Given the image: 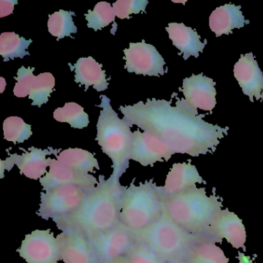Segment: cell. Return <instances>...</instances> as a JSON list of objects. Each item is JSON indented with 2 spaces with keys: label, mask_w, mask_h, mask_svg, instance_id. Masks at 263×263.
<instances>
[{
  "label": "cell",
  "mask_w": 263,
  "mask_h": 263,
  "mask_svg": "<svg viewBox=\"0 0 263 263\" xmlns=\"http://www.w3.org/2000/svg\"><path fill=\"white\" fill-rule=\"evenodd\" d=\"M175 105L165 100L148 99L121 106L120 110L130 125L158 137L175 154L198 157L215 152L229 127L206 122L203 120L206 115H199L184 98L178 99Z\"/></svg>",
  "instance_id": "6da1fadb"
},
{
  "label": "cell",
  "mask_w": 263,
  "mask_h": 263,
  "mask_svg": "<svg viewBox=\"0 0 263 263\" xmlns=\"http://www.w3.org/2000/svg\"><path fill=\"white\" fill-rule=\"evenodd\" d=\"M127 187L103 175L98 185L87 192L81 207L70 215L53 220L62 232L79 234L87 239L116 227L120 222Z\"/></svg>",
  "instance_id": "7a4b0ae2"
},
{
  "label": "cell",
  "mask_w": 263,
  "mask_h": 263,
  "mask_svg": "<svg viewBox=\"0 0 263 263\" xmlns=\"http://www.w3.org/2000/svg\"><path fill=\"white\" fill-rule=\"evenodd\" d=\"M219 197L208 195L205 187H195L164 197V213L194 235H204L215 215L222 209Z\"/></svg>",
  "instance_id": "3957f363"
},
{
  "label": "cell",
  "mask_w": 263,
  "mask_h": 263,
  "mask_svg": "<svg viewBox=\"0 0 263 263\" xmlns=\"http://www.w3.org/2000/svg\"><path fill=\"white\" fill-rule=\"evenodd\" d=\"M135 241L144 243L167 263H184L191 249L204 235H194L163 214L144 229L132 231Z\"/></svg>",
  "instance_id": "277c9868"
},
{
  "label": "cell",
  "mask_w": 263,
  "mask_h": 263,
  "mask_svg": "<svg viewBox=\"0 0 263 263\" xmlns=\"http://www.w3.org/2000/svg\"><path fill=\"white\" fill-rule=\"evenodd\" d=\"M102 108L97 124L96 141L103 152L113 162V174L110 178L119 181L123 174L129 167L130 144L133 132L130 124L123 118L121 119L110 105V101L105 95L100 97Z\"/></svg>",
  "instance_id": "5b68a950"
},
{
  "label": "cell",
  "mask_w": 263,
  "mask_h": 263,
  "mask_svg": "<svg viewBox=\"0 0 263 263\" xmlns=\"http://www.w3.org/2000/svg\"><path fill=\"white\" fill-rule=\"evenodd\" d=\"M164 197L163 187L152 179L138 186L132 181L124 193L121 222L132 231L147 227L164 213Z\"/></svg>",
  "instance_id": "8992f818"
},
{
  "label": "cell",
  "mask_w": 263,
  "mask_h": 263,
  "mask_svg": "<svg viewBox=\"0 0 263 263\" xmlns=\"http://www.w3.org/2000/svg\"><path fill=\"white\" fill-rule=\"evenodd\" d=\"M88 192L74 184H65L41 192L37 215L53 221L70 215L81 207Z\"/></svg>",
  "instance_id": "52a82bcc"
},
{
  "label": "cell",
  "mask_w": 263,
  "mask_h": 263,
  "mask_svg": "<svg viewBox=\"0 0 263 263\" xmlns=\"http://www.w3.org/2000/svg\"><path fill=\"white\" fill-rule=\"evenodd\" d=\"M88 240L99 263H110L123 258L135 242L132 230L121 221L111 230Z\"/></svg>",
  "instance_id": "ba28073f"
},
{
  "label": "cell",
  "mask_w": 263,
  "mask_h": 263,
  "mask_svg": "<svg viewBox=\"0 0 263 263\" xmlns=\"http://www.w3.org/2000/svg\"><path fill=\"white\" fill-rule=\"evenodd\" d=\"M27 263H59L61 246L50 230L33 231L27 234L17 251Z\"/></svg>",
  "instance_id": "9c48e42d"
},
{
  "label": "cell",
  "mask_w": 263,
  "mask_h": 263,
  "mask_svg": "<svg viewBox=\"0 0 263 263\" xmlns=\"http://www.w3.org/2000/svg\"><path fill=\"white\" fill-rule=\"evenodd\" d=\"M125 68L129 73L144 76H162L165 73V61L154 46L141 43H130L124 50Z\"/></svg>",
  "instance_id": "30bf717a"
},
{
  "label": "cell",
  "mask_w": 263,
  "mask_h": 263,
  "mask_svg": "<svg viewBox=\"0 0 263 263\" xmlns=\"http://www.w3.org/2000/svg\"><path fill=\"white\" fill-rule=\"evenodd\" d=\"M21 150L24 151L23 148ZM58 152L59 150H54L52 147L43 150L31 147L28 151H24V153L21 155L17 154L10 155L5 161H0L1 178H4L6 170L10 172L13 166L16 165L21 175H25L30 179H41L47 173V167H50L51 164L52 158H47V155L58 156Z\"/></svg>",
  "instance_id": "8fae6325"
},
{
  "label": "cell",
  "mask_w": 263,
  "mask_h": 263,
  "mask_svg": "<svg viewBox=\"0 0 263 263\" xmlns=\"http://www.w3.org/2000/svg\"><path fill=\"white\" fill-rule=\"evenodd\" d=\"M204 236L215 243L226 239L232 247L246 251V230L241 219L228 209L221 210L211 221Z\"/></svg>",
  "instance_id": "7c38bea8"
},
{
  "label": "cell",
  "mask_w": 263,
  "mask_h": 263,
  "mask_svg": "<svg viewBox=\"0 0 263 263\" xmlns=\"http://www.w3.org/2000/svg\"><path fill=\"white\" fill-rule=\"evenodd\" d=\"M175 152L162 140L147 132H133L130 159L143 166H152L156 162L169 161Z\"/></svg>",
  "instance_id": "4fadbf2b"
},
{
  "label": "cell",
  "mask_w": 263,
  "mask_h": 263,
  "mask_svg": "<svg viewBox=\"0 0 263 263\" xmlns=\"http://www.w3.org/2000/svg\"><path fill=\"white\" fill-rule=\"evenodd\" d=\"M216 83L202 73L192 75L183 81L182 93L187 105L212 114L216 106Z\"/></svg>",
  "instance_id": "5bb4252c"
},
{
  "label": "cell",
  "mask_w": 263,
  "mask_h": 263,
  "mask_svg": "<svg viewBox=\"0 0 263 263\" xmlns=\"http://www.w3.org/2000/svg\"><path fill=\"white\" fill-rule=\"evenodd\" d=\"M43 190L48 192L53 187L65 184H74L87 191L92 190L99 181L89 173L74 170L58 159H52L50 170L40 179Z\"/></svg>",
  "instance_id": "9a60e30c"
},
{
  "label": "cell",
  "mask_w": 263,
  "mask_h": 263,
  "mask_svg": "<svg viewBox=\"0 0 263 263\" xmlns=\"http://www.w3.org/2000/svg\"><path fill=\"white\" fill-rule=\"evenodd\" d=\"M234 76L251 102L263 100V73L252 53L241 55L234 66Z\"/></svg>",
  "instance_id": "2e32d148"
},
{
  "label": "cell",
  "mask_w": 263,
  "mask_h": 263,
  "mask_svg": "<svg viewBox=\"0 0 263 263\" xmlns=\"http://www.w3.org/2000/svg\"><path fill=\"white\" fill-rule=\"evenodd\" d=\"M61 258L64 263H99L90 241L85 237L71 232L58 235Z\"/></svg>",
  "instance_id": "e0dca14e"
},
{
  "label": "cell",
  "mask_w": 263,
  "mask_h": 263,
  "mask_svg": "<svg viewBox=\"0 0 263 263\" xmlns=\"http://www.w3.org/2000/svg\"><path fill=\"white\" fill-rule=\"evenodd\" d=\"M204 183L196 167L189 163H176L167 174L163 186L165 196H172L196 187V184Z\"/></svg>",
  "instance_id": "ac0fdd59"
},
{
  "label": "cell",
  "mask_w": 263,
  "mask_h": 263,
  "mask_svg": "<svg viewBox=\"0 0 263 263\" xmlns=\"http://www.w3.org/2000/svg\"><path fill=\"white\" fill-rule=\"evenodd\" d=\"M165 30L173 45L183 53V58L185 61L192 56L198 58L200 52L202 53L207 44L206 40L204 43L201 42V36L198 33L184 24L171 23Z\"/></svg>",
  "instance_id": "d6986e66"
},
{
  "label": "cell",
  "mask_w": 263,
  "mask_h": 263,
  "mask_svg": "<svg viewBox=\"0 0 263 263\" xmlns=\"http://www.w3.org/2000/svg\"><path fill=\"white\" fill-rule=\"evenodd\" d=\"M69 66L72 71L74 70L75 82L85 86L86 90L93 87L97 91L101 92L108 87V82L102 65L92 57L80 58L74 65L69 64Z\"/></svg>",
  "instance_id": "ffe728a7"
},
{
  "label": "cell",
  "mask_w": 263,
  "mask_h": 263,
  "mask_svg": "<svg viewBox=\"0 0 263 263\" xmlns=\"http://www.w3.org/2000/svg\"><path fill=\"white\" fill-rule=\"evenodd\" d=\"M241 11V6L226 4L215 9L209 17V27L216 37L232 33L234 29H240L249 24Z\"/></svg>",
  "instance_id": "44dd1931"
},
{
  "label": "cell",
  "mask_w": 263,
  "mask_h": 263,
  "mask_svg": "<svg viewBox=\"0 0 263 263\" xmlns=\"http://www.w3.org/2000/svg\"><path fill=\"white\" fill-rule=\"evenodd\" d=\"M57 159L65 165L84 173L95 172V169H100L95 155L84 149H66L57 156Z\"/></svg>",
  "instance_id": "7402d4cb"
},
{
  "label": "cell",
  "mask_w": 263,
  "mask_h": 263,
  "mask_svg": "<svg viewBox=\"0 0 263 263\" xmlns=\"http://www.w3.org/2000/svg\"><path fill=\"white\" fill-rule=\"evenodd\" d=\"M222 249L216 243L203 238L192 247L184 263H229Z\"/></svg>",
  "instance_id": "603a6c76"
},
{
  "label": "cell",
  "mask_w": 263,
  "mask_h": 263,
  "mask_svg": "<svg viewBox=\"0 0 263 263\" xmlns=\"http://www.w3.org/2000/svg\"><path fill=\"white\" fill-rule=\"evenodd\" d=\"M32 43V40L27 41L14 32L3 33L0 36V55L4 58V61L16 58L22 59L30 55V52L27 50Z\"/></svg>",
  "instance_id": "cb8c5ba5"
},
{
  "label": "cell",
  "mask_w": 263,
  "mask_h": 263,
  "mask_svg": "<svg viewBox=\"0 0 263 263\" xmlns=\"http://www.w3.org/2000/svg\"><path fill=\"white\" fill-rule=\"evenodd\" d=\"M53 118L59 122L67 123L76 129L84 128L90 123L84 107L74 102L66 103L64 107L57 108L53 112Z\"/></svg>",
  "instance_id": "d4e9b609"
},
{
  "label": "cell",
  "mask_w": 263,
  "mask_h": 263,
  "mask_svg": "<svg viewBox=\"0 0 263 263\" xmlns=\"http://www.w3.org/2000/svg\"><path fill=\"white\" fill-rule=\"evenodd\" d=\"M73 15L75 16L73 12L63 10L50 15L47 23L49 33L58 40L78 33V28L73 22Z\"/></svg>",
  "instance_id": "484cf974"
},
{
  "label": "cell",
  "mask_w": 263,
  "mask_h": 263,
  "mask_svg": "<svg viewBox=\"0 0 263 263\" xmlns=\"http://www.w3.org/2000/svg\"><path fill=\"white\" fill-rule=\"evenodd\" d=\"M85 17L88 28L97 32L115 22L116 14L110 4L101 2L95 6L93 10H88Z\"/></svg>",
  "instance_id": "4316f807"
},
{
  "label": "cell",
  "mask_w": 263,
  "mask_h": 263,
  "mask_svg": "<svg viewBox=\"0 0 263 263\" xmlns=\"http://www.w3.org/2000/svg\"><path fill=\"white\" fill-rule=\"evenodd\" d=\"M54 86L55 78L52 73H43L36 77L29 96V99L33 101L32 106L41 107L43 104H47L50 95L53 93Z\"/></svg>",
  "instance_id": "83f0119b"
},
{
  "label": "cell",
  "mask_w": 263,
  "mask_h": 263,
  "mask_svg": "<svg viewBox=\"0 0 263 263\" xmlns=\"http://www.w3.org/2000/svg\"><path fill=\"white\" fill-rule=\"evenodd\" d=\"M4 139L17 144L24 143L33 135L32 127L20 117H10L4 122Z\"/></svg>",
  "instance_id": "f1b7e54d"
},
{
  "label": "cell",
  "mask_w": 263,
  "mask_h": 263,
  "mask_svg": "<svg viewBox=\"0 0 263 263\" xmlns=\"http://www.w3.org/2000/svg\"><path fill=\"white\" fill-rule=\"evenodd\" d=\"M122 259L127 263H167L144 243L135 241Z\"/></svg>",
  "instance_id": "f546056e"
},
{
  "label": "cell",
  "mask_w": 263,
  "mask_h": 263,
  "mask_svg": "<svg viewBox=\"0 0 263 263\" xmlns=\"http://www.w3.org/2000/svg\"><path fill=\"white\" fill-rule=\"evenodd\" d=\"M34 67H21L18 70L17 76L15 78L16 85L13 89V93L17 98H26L30 96L33 89L36 77L33 74Z\"/></svg>",
  "instance_id": "4dcf8cb0"
},
{
  "label": "cell",
  "mask_w": 263,
  "mask_h": 263,
  "mask_svg": "<svg viewBox=\"0 0 263 263\" xmlns=\"http://www.w3.org/2000/svg\"><path fill=\"white\" fill-rule=\"evenodd\" d=\"M148 4L147 0H118L113 4L116 16L119 19H129L130 15L138 14L141 12H145Z\"/></svg>",
  "instance_id": "1f68e13d"
},
{
  "label": "cell",
  "mask_w": 263,
  "mask_h": 263,
  "mask_svg": "<svg viewBox=\"0 0 263 263\" xmlns=\"http://www.w3.org/2000/svg\"><path fill=\"white\" fill-rule=\"evenodd\" d=\"M18 4L17 1H9V0H1L0 1V17L4 18L5 16L12 14L14 10L15 5Z\"/></svg>",
  "instance_id": "d6a6232c"
},
{
  "label": "cell",
  "mask_w": 263,
  "mask_h": 263,
  "mask_svg": "<svg viewBox=\"0 0 263 263\" xmlns=\"http://www.w3.org/2000/svg\"><path fill=\"white\" fill-rule=\"evenodd\" d=\"M237 258L238 259V263H255L252 261V258H250V257L245 255L243 252H238V255Z\"/></svg>",
  "instance_id": "836d02e7"
},
{
  "label": "cell",
  "mask_w": 263,
  "mask_h": 263,
  "mask_svg": "<svg viewBox=\"0 0 263 263\" xmlns=\"http://www.w3.org/2000/svg\"><path fill=\"white\" fill-rule=\"evenodd\" d=\"M0 80H1V87H2V89H1V93H3L4 90V86H7V83H6L5 84H4V83H5V80H4V78H0Z\"/></svg>",
  "instance_id": "e575fe53"
},
{
  "label": "cell",
  "mask_w": 263,
  "mask_h": 263,
  "mask_svg": "<svg viewBox=\"0 0 263 263\" xmlns=\"http://www.w3.org/2000/svg\"><path fill=\"white\" fill-rule=\"evenodd\" d=\"M110 263H127L124 259L122 258H119V259L115 260V261H111Z\"/></svg>",
  "instance_id": "d590c367"
}]
</instances>
